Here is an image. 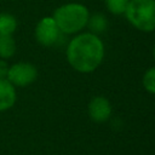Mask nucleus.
I'll return each mask as SVG.
<instances>
[{"mask_svg":"<svg viewBox=\"0 0 155 155\" xmlns=\"http://www.w3.org/2000/svg\"><path fill=\"white\" fill-rule=\"evenodd\" d=\"M104 58V44L93 33H81L74 36L67 47V61L79 73L94 71Z\"/></svg>","mask_w":155,"mask_h":155,"instance_id":"f257e3e1","label":"nucleus"},{"mask_svg":"<svg viewBox=\"0 0 155 155\" xmlns=\"http://www.w3.org/2000/svg\"><path fill=\"white\" fill-rule=\"evenodd\" d=\"M52 18L63 34H75L81 31L88 22L90 13L85 5L70 2L56 8Z\"/></svg>","mask_w":155,"mask_h":155,"instance_id":"f03ea898","label":"nucleus"},{"mask_svg":"<svg viewBox=\"0 0 155 155\" xmlns=\"http://www.w3.org/2000/svg\"><path fill=\"white\" fill-rule=\"evenodd\" d=\"M125 16L138 30L150 33L155 30V0H130Z\"/></svg>","mask_w":155,"mask_h":155,"instance_id":"7ed1b4c3","label":"nucleus"},{"mask_svg":"<svg viewBox=\"0 0 155 155\" xmlns=\"http://www.w3.org/2000/svg\"><path fill=\"white\" fill-rule=\"evenodd\" d=\"M38 78V70L34 64L28 62H18L8 67L7 80L18 87H25L33 84Z\"/></svg>","mask_w":155,"mask_h":155,"instance_id":"20e7f679","label":"nucleus"},{"mask_svg":"<svg viewBox=\"0 0 155 155\" xmlns=\"http://www.w3.org/2000/svg\"><path fill=\"white\" fill-rule=\"evenodd\" d=\"M59 35H61V30L58 29L52 17L41 18L35 27V39L42 46L54 45L58 41Z\"/></svg>","mask_w":155,"mask_h":155,"instance_id":"39448f33","label":"nucleus"},{"mask_svg":"<svg viewBox=\"0 0 155 155\" xmlns=\"http://www.w3.org/2000/svg\"><path fill=\"white\" fill-rule=\"evenodd\" d=\"M88 114L96 122H103L109 119L111 114V105L109 101L102 96L93 97L88 104Z\"/></svg>","mask_w":155,"mask_h":155,"instance_id":"423d86ee","label":"nucleus"},{"mask_svg":"<svg viewBox=\"0 0 155 155\" xmlns=\"http://www.w3.org/2000/svg\"><path fill=\"white\" fill-rule=\"evenodd\" d=\"M16 102L15 86L7 79H0V111H5L13 107Z\"/></svg>","mask_w":155,"mask_h":155,"instance_id":"0eeeda50","label":"nucleus"},{"mask_svg":"<svg viewBox=\"0 0 155 155\" xmlns=\"http://www.w3.org/2000/svg\"><path fill=\"white\" fill-rule=\"evenodd\" d=\"M16 52V42L12 35L0 33V58H10Z\"/></svg>","mask_w":155,"mask_h":155,"instance_id":"6e6552de","label":"nucleus"},{"mask_svg":"<svg viewBox=\"0 0 155 155\" xmlns=\"http://www.w3.org/2000/svg\"><path fill=\"white\" fill-rule=\"evenodd\" d=\"M17 28V19L10 13H0V33L12 35Z\"/></svg>","mask_w":155,"mask_h":155,"instance_id":"1a4fd4ad","label":"nucleus"},{"mask_svg":"<svg viewBox=\"0 0 155 155\" xmlns=\"http://www.w3.org/2000/svg\"><path fill=\"white\" fill-rule=\"evenodd\" d=\"M87 25L90 27L91 33L98 34V33H102V31L105 30V28L108 25V22H107V18L102 13H96L92 17L88 18Z\"/></svg>","mask_w":155,"mask_h":155,"instance_id":"9d476101","label":"nucleus"},{"mask_svg":"<svg viewBox=\"0 0 155 155\" xmlns=\"http://www.w3.org/2000/svg\"><path fill=\"white\" fill-rule=\"evenodd\" d=\"M107 8L113 15H122L126 11V7L130 0H104Z\"/></svg>","mask_w":155,"mask_h":155,"instance_id":"9b49d317","label":"nucleus"},{"mask_svg":"<svg viewBox=\"0 0 155 155\" xmlns=\"http://www.w3.org/2000/svg\"><path fill=\"white\" fill-rule=\"evenodd\" d=\"M142 82H143L144 88H145L148 92L155 94V67L149 68V69L145 71V74L143 75Z\"/></svg>","mask_w":155,"mask_h":155,"instance_id":"f8f14e48","label":"nucleus"},{"mask_svg":"<svg viewBox=\"0 0 155 155\" xmlns=\"http://www.w3.org/2000/svg\"><path fill=\"white\" fill-rule=\"evenodd\" d=\"M8 73V64L5 59H0V79H6Z\"/></svg>","mask_w":155,"mask_h":155,"instance_id":"ddd939ff","label":"nucleus"},{"mask_svg":"<svg viewBox=\"0 0 155 155\" xmlns=\"http://www.w3.org/2000/svg\"><path fill=\"white\" fill-rule=\"evenodd\" d=\"M153 54H154V58H155V45H154V48H153Z\"/></svg>","mask_w":155,"mask_h":155,"instance_id":"4468645a","label":"nucleus"}]
</instances>
